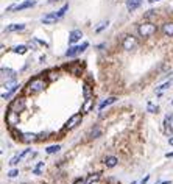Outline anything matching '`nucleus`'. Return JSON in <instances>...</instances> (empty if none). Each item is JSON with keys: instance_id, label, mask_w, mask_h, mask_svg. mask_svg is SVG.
<instances>
[{"instance_id": "21", "label": "nucleus", "mask_w": 173, "mask_h": 184, "mask_svg": "<svg viewBox=\"0 0 173 184\" xmlns=\"http://www.w3.org/2000/svg\"><path fill=\"white\" fill-rule=\"evenodd\" d=\"M92 104H94V100H92V97H90V98H87V100H86V103H84V106H83V112H89V111H90V108H92Z\"/></svg>"}, {"instance_id": "9", "label": "nucleus", "mask_w": 173, "mask_h": 184, "mask_svg": "<svg viewBox=\"0 0 173 184\" xmlns=\"http://www.w3.org/2000/svg\"><path fill=\"white\" fill-rule=\"evenodd\" d=\"M36 5V0H26V2L17 5V6H9L8 9H16V11H22V9H26V8H31Z\"/></svg>"}, {"instance_id": "20", "label": "nucleus", "mask_w": 173, "mask_h": 184, "mask_svg": "<svg viewBox=\"0 0 173 184\" xmlns=\"http://www.w3.org/2000/svg\"><path fill=\"white\" fill-rule=\"evenodd\" d=\"M37 137V134H30V133H22V136H20V139L22 140H25V142H31V140H34Z\"/></svg>"}, {"instance_id": "16", "label": "nucleus", "mask_w": 173, "mask_h": 184, "mask_svg": "<svg viewBox=\"0 0 173 184\" xmlns=\"http://www.w3.org/2000/svg\"><path fill=\"white\" fill-rule=\"evenodd\" d=\"M19 87H20L19 84H12V86H11V87H9V89H8L6 92H3V94H2V98H3V100L9 98V97H11L12 94H14V92H16V90H17Z\"/></svg>"}, {"instance_id": "10", "label": "nucleus", "mask_w": 173, "mask_h": 184, "mask_svg": "<svg viewBox=\"0 0 173 184\" xmlns=\"http://www.w3.org/2000/svg\"><path fill=\"white\" fill-rule=\"evenodd\" d=\"M81 37H83L81 30H73V31H70V34H69V44H75V42H78Z\"/></svg>"}, {"instance_id": "5", "label": "nucleus", "mask_w": 173, "mask_h": 184, "mask_svg": "<svg viewBox=\"0 0 173 184\" xmlns=\"http://www.w3.org/2000/svg\"><path fill=\"white\" fill-rule=\"evenodd\" d=\"M26 106V103H25V98H14L12 100V103L9 104V111H14V112H22Z\"/></svg>"}, {"instance_id": "36", "label": "nucleus", "mask_w": 173, "mask_h": 184, "mask_svg": "<svg viewBox=\"0 0 173 184\" xmlns=\"http://www.w3.org/2000/svg\"><path fill=\"white\" fill-rule=\"evenodd\" d=\"M168 143H170V145H173V137H170V139H168Z\"/></svg>"}, {"instance_id": "14", "label": "nucleus", "mask_w": 173, "mask_h": 184, "mask_svg": "<svg viewBox=\"0 0 173 184\" xmlns=\"http://www.w3.org/2000/svg\"><path fill=\"white\" fill-rule=\"evenodd\" d=\"M117 162H118V159H117L115 156H106V157H104V165H106V167H109V168L115 167Z\"/></svg>"}, {"instance_id": "28", "label": "nucleus", "mask_w": 173, "mask_h": 184, "mask_svg": "<svg viewBox=\"0 0 173 184\" xmlns=\"http://www.w3.org/2000/svg\"><path fill=\"white\" fill-rule=\"evenodd\" d=\"M98 178H100V175H98V173H97V175H92V176H89V179L86 181V184H92V182H95Z\"/></svg>"}, {"instance_id": "34", "label": "nucleus", "mask_w": 173, "mask_h": 184, "mask_svg": "<svg viewBox=\"0 0 173 184\" xmlns=\"http://www.w3.org/2000/svg\"><path fill=\"white\" fill-rule=\"evenodd\" d=\"M148 111H157V108H154L153 104L150 103V104H148Z\"/></svg>"}, {"instance_id": "1", "label": "nucleus", "mask_w": 173, "mask_h": 184, "mask_svg": "<svg viewBox=\"0 0 173 184\" xmlns=\"http://www.w3.org/2000/svg\"><path fill=\"white\" fill-rule=\"evenodd\" d=\"M45 86H47V81L44 80V78H41V76H34V78H31V80L28 81V84H26V92L34 95V94H39V92H42Z\"/></svg>"}, {"instance_id": "24", "label": "nucleus", "mask_w": 173, "mask_h": 184, "mask_svg": "<svg viewBox=\"0 0 173 184\" xmlns=\"http://www.w3.org/2000/svg\"><path fill=\"white\" fill-rule=\"evenodd\" d=\"M59 150H61V147H59V145H50V147H47V150H45V151H47L48 154H53V153H58Z\"/></svg>"}, {"instance_id": "31", "label": "nucleus", "mask_w": 173, "mask_h": 184, "mask_svg": "<svg viewBox=\"0 0 173 184\" xmlns=\"http://www.w3.org/2000/svg\"><path fill=\"white\" fill-rule=\"evenodd\" d=\"M73 184H86V182H84V179H83V178H78Z\"/></svg>"}, {"instance_id": "32", "label": "nucleus", "mask_w": 173, "mask_h": 184, "mask_svg": "<svg viewBox=\"0 0 173 184\" xmlns=\"http://www.w3.org/2000/svg\"><path fill=\"white\" fill-rule=\"evenodd\" d=\"M168 86H170V81H168V83H165V84H162L161 87H159V90H164V89H167Z\"/></svg>"}, {"instance_id": "25", "label": "nucleus", "mask_w": 173, "mask_h": 184, "mask_svg": "<svg viewBox=\"0 0 173 184\" xmlns=\"http://www.w3.org/2000/svg\"><path fill=\"white\" fill-rule=\"evenodd\" d=\"M42 168H44V162H39V164H37V165L33 168V173H34V175H39V173H41V170H42Z\"/></svg>"}, {"instance_id": "19", "label": "nucleus", "mask_w": 173, "mask_h": 184, "mask_svg": "<svg viewBox=\"0 0 173 184\" xmlns=\"http://www.w3.org/2000/svg\"><path fill=\"white\" fill-rule=\"evenodd\" d=\"M100 136H101V128L95 126V128L90 129V133H89V137H90V139H97V137H100Z\"/></svg>"}, {"instance_id": "35", "label": "nucleus", "mask_w": 173, "mask_h": 184, "mask_svg": "<svg viewBox=\"0 0 173 184\" xmlns=\"http://www.w3.org/2000/svg\"><path fill=\"white\" fill-rule=\"evenodd\" d=\"M165 156H167V157H173V151H171V153H167Z\"/></svg>"}, {"instance_id": "27", "label": "nucleus", "mask_w": 173, "mask_h": 184, "mask_svg": "<svg viewBox=\"0 0 173 184\" xmlns=\"http://www.w3.org/2000/svg\"><path fill=\"white\" fill-rule=\"evenodd\" d=\"M20 159H22V157H20V154H16V156H14V157H12V159L9 161V165H16V164L20 161Z\"/></svg>"}, {"instance_id": "15", "label": "nucleus", "mask_w": 173, "mask_h": 184, "mask_svg": "<svg viewBox=\"0 0 173 184\" xmlns=\"http://www.w3.org/2000/svg\"><path fill=\"white\" fill-rule=\"evenodd\" d=\"M25 30V25L23 23H12L9 27H6V31L8 33H14V31H22Z\"/></svg>"}, {"instance_id": "3", "label": "nucleus", "mask_w": 173, "mask_h": 184, "mask_svg": "<svg viewBox=\"0 0 173 184\" xmlns=\"http://www.w3.org/2000/svg\"><path fill=\"white\" fill-rule=\"evenodd\" d=\"M122 47H123V50H126V51L134 50V48L137 47V37H134L132 34H125L123 39H122Z\"/></svg>"}, {"instance_id": "6", "label": "nucleus", "mask_w": 173, "mask_h": 184, "mask_svg": "<svg viewBox=\"0 0 173 184\" xmlns=\"http://www.w3.org/2000/svg\"><path fill=\"white\" fill-rule=\"evenodd\" d=\"M0 73H2V81H3V83H5V80H6V83L16 80V72L12 70V69H5V67H2Z\"/></svg>"}, {"instance_id": "2", "label": "nucleus", "mask_w": 173, "mask_h": 184, "mask_svg": "<svg viewBox=\"0 0 173 184\" xmlns=\"http://www.w3.org/2000/svg\"><path fill=\"white\" fill-rule=\"evenodd\" d=\"M137 33L140 37H150L151 34L156 33V25L151 22H143L137 27Z\"/></svg>"}, {"instance_id": "39", "label": "nucleus", "mask_w": 173, "mask_h": 184, "mask_svg": "<svg viewBox=\"0 0 173 184\" xmlns=\"http://www.w3.org/2000/svg\"><path fill=\"white\" fill-rule=\"evenodd\" d=\"M159 184H168V181H162V182H159Z\"/></svg>"}, {"instance_id": "18", "label": "nucleus", "mask_w": 173, "mask_h": 184, "mask_svg": "<svg viewBox=\"0 0 173 184\" xmlns=\"http://www.w3.org/2000/svg\"><path fill=\"white\" fill-rule=\"evenodd\" d=\"M83 97H84L86 100L92 97V87H90L89 83H84V84H83Z\"/></svg>"}, {"instance_id": "38", "label": "nucleus", "mask_w": 173, "mask_h": 184, "mask_svg": "<svg viewBox=\"0 0 173 184\" xmlns=\"http://www.w3.org/2000/svg\"><path fill=\"white\" fill-rule=\"evenodd\" d=\"M148 2H150V3H154V2H157V0H148Z\"/></svg>"}, {"instance_id": "12", "label": "nucleus", "mask_w": 173, "mask_h": 184, "mask_svg": "<svg viewBox=\"0 0 173 184\" xmlns=\"http://www.w3.org/2000/svg\"><path fill=\"white\" fill-rule=\"evenodd\" d=\"M140 5H142V0H128V2H126V9L129 12L131 11H136Z\"/></svg>"}, {"instance_id": "17", "label": "nucleus", "mask_w": 173, "mask_h": 184, "mask_svg": "<svg viewBox=\"0 0 173 184\" xmlns=\"http://www.w3.org/2000/svg\"><path fill=\"white\" fill-rule=\"evenodd\" d=\"M115 101H117V97H109V98H106L104 101H101V103H100L98 109H100V111H103L106 106H109V104H112V103H115Z\"/></svg>"}, {"instance_id": "13", "label": "nucleus", "mask_w": 173, "mask_h": 184, "mask_svg": "<svg viewBox=\"0 0 173 184\" xmlns=\"http://www.w3.org/2000/svg\"><path fill=\"white\" fill-rule=\"evenodd\" d=\"M58 20H59V17H58L56 12H50V14H47V16L42 17V22H44V23H55V22H58Z\"/></svg>"}, {"instance_id": "37", "label": "nucleus", "mask_w": 173, "mask_h": 184, "mask_svg": "<svg viewBox=\"0 0 173 184\" xmlns=\"http://www.w3.org/2000/svg\"><path fill=\"white\" fill-rule=\"evenodd\" d=\"M50 3H55V2H59V0H48Z\"/></svg>"}, {"instance_id": "22", "label": "nucleus", "mask_w": 173, "mask_h": 184, "mask_svg": "<svg viewBox=\"0 0 173 184\" xmlns=\"http://www.w3.org/2000/svg\"><path fill=\"white\" fill-rule=\"evenodd\" d=\"M12 51H14V53H19V55H23V53H26V47L25 45H16L14 48H12Z\"/></svg>"}, {"instance_id": "26", "label": "nucleus", "mask_w": 173, "mask_h": 184, "mask_svg": "<svg viewBox=\"0 0 173 184\" xmlns=\"http://www.w3.org/2000/svg\"><path fill=\"white\" fill-rule=\"evenodd\" d=\"M106 27H108V20H106V22H101V23L98 25V27L95 28V33H100V31H103Z\"/></svg>"}, {"instance_id": "11", "label": "nucleus", "mask_w": 173, "mask_h": 184, "mask_svg": "<svg viewBox=\"0 0 173 184\" xmlns=\"http://www.w3.org/2000/svg\"><path fill=\"white\" fill-rule=\"evenodd\" d=\"M162 33L167 37H171L173 36V22H165L162 25Z\"/></svg>"}, {"instance_id": "29", "label": "nucleus", "mask_w": 173, "mask_h": 184, "mask_svg": "<svg viewBox=\"0 0 173 184\" xmlns=\"http://www.w3.org/2000/svg\"><path fill=\"white\" fill-rule=\"evenodd\" d=\"M8 175H9L11 178H14V176H17V175H19V170H16V168H14V170H11V172H9Z\"/></svg>"}, {"instance_id": "4", "label": "nucleus", "mask_w": 173, "mask_h": 184, "mask_svg": "<svg viewBox=\"0 0 173 184\" xmlns=\"http://www.w3.org/2000/svg\"><path fill=\"white\" fill-rule=\"evenodd\" d=\"M87 42H83L81 45H73V47H70L67 51H65V56L67 58H73V56H76V55H79L81 51H84L86 48H87Z\"/></svg>"}, {"instance_id": "23", "label": "nucleus", "mask_w": 173, "mask_h": 184, "mask_svg": "<svg viewBox=\"0 0 173 184\" xmlns=\"http://www.w3.org/2000/svg\"><path fill=\"white\" fill-rule=\"evenodd\" d=\"M67 11H69V5H64L61 9H58V11H56V14H58V17H59V19H62V17H64V14H65Z\"/></svg>"}, {"instance_id": "8", "label": "nucleus", "mask_w": 173, "mask_h": 184, "mask_svg": "<svg viewBox=\"0 0 173 184\" xmlns=\"http://www.w3.org/2000/svg\"><path fill=\"white\" fill-rule=\"evenodd\" d=\"M79 122H81V114H75V115H72L70 119L65 122V125H64V129H73Z\"/></svg>"}, {"instance_id": "33", "label": "nucleus", "mask_w": 173, "mask_h": 184, "mask_svg": "<svg viewBox=\"0 0 173 184\" xmlns=\"http://www.w3.org/2000/svg\"><path fill=\"white\" fill-rule=\"evenodd\" d=\"M148 179H150V175H147V176H145V178L142 179V182H140V184H147V181H148Z\"/></svg>"}, {"instance_id": "7", "label": "nucleus", "mask_w": 173, "mask_h": 184, "mask_svg": "<svg viewBox=\"0 0 173 184\" xmlns=\"http://www.w3.org/2000/svg\"><path fill=\"white\" fill-rule=\"evenodd\" d=\"M19 122V112H14V111H9L6 112V123L11 126V128H14Z\"/></svg>"}, {"instance_id": "30", "label": "nucleus", "mask_w": 173, "mask_h": 184, "mask_svg": "<svg viewBox=\"0 0 173 184\" xmlns=\"http://www.w3.org/2000/svg\"><path fill=\"white\" fill-rule=\"evenodd\" d=\"M48 75H50V76H48L50 80H55V78H58V73H55V72H51V73H48Z\"/></svg>"}]
</instances>
